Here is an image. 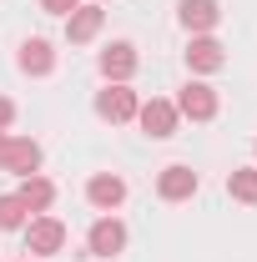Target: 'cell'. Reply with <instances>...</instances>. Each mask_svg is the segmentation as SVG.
I'll return each instance as SVG.
<instances>
[{
	"label": "cell",
	"mask_w": 257,
	"mask_h": 262,
	"mask_svg": "<svg viewBox=\"0 0 257 262\" xmlns=\"http://www.w3.org/2000/svg\"><path fill=\"white\" fill-rule=\"evenodd\" d=\"M136 106H141V96H136L131 86H121V81H106V86L96 91V116H101V121H111V126L136 121Z\"/></svg>",
	"instance_id": "6da1fadb"
},
{
	"label": "cell",
	"mask_w": 257,
	"mask_h": 262,
	"mask_svg": "<svg viewBox=\"0 0 257 262\" xmlns=\"http://www.w3.org/2000/svg\"><path fill=\"white\" fill-rule=\"evenodd\" d=\"M20 237H26V252L31 257H51V252L66 247V222L61 217H31L20 227Z\"/></svg>",
	"instance_id": "7a4b0ae2"
},
{
	"label": "cell",
	"mask_w": 257,
	"mask_h": 262,
	"mask_svg": "<svg viewBox=\"0 0 257 262\" xmlns=\"http://www.w3.org/2000/svg\"><path fill=\"white\" fill-rule=\"evenodd\" d=\"M172 106H177V116H192V121H212L222 101H217V91H212L207 81H187V86L177 91V101H172Z\"/></svg>",
	"instance_id": "3957f363"
},
{
	"label": "cell",
	"mask_w": 257,
	"mask_h": 262,
	"mask_svg": "<svg viewBox=\"0 0 257 262\" xmlns=\"http://www.w3.org/2000/svg\"><path fill=\"white\" fill-rule=\"evenodd\" d=\"M136 121H141V131H146V136H157V141H166V136H177V126H182L177 106H172V101H161V96L141 101V106H136Z\"/></svg>",
	"instance_id": "277c9868"
},
{
	"label": "cell",
	"mask_w": 257,
	"mask_h": 262,
	"mask_svg": "<svg viewBox=\"0 0 257 262\" xmlns=\"http://www.w3.org/2000/svg\"><path fill=\"white\" fill-rule=\"evenodd\" d=\"M197 187H202V177H197L187 162L161 166V177H157V196H161V202H192Z\"/></svg>",
	"instance_id": "5b68a950"
},
{
	"label": "cell",
	"mask_w": 257,
	"mask_h": 262,
	"mask_svg": "<svg viewBox=\"0 0 257 262\" xmlns=\"http://www.w3.org/2000/svg\"><path fill=\"white\" fill-rule=\"evenodd\" d=\"M86 247L96 252V257H116V252H126V222L121 217H96L91 222V232H86Z\"/></svg>",
	"instance_id": "8992f818"
},
{
	"label": "cell",
	"mask_w": 257,
	"mask_h": 262,
	"mask_svg": "<svg viewBox=\"0 0 257 262\" xmlns=\"http://www.w3.org/2000/svg\"><path fill=\"white\" fill-rule=\"evenodd\" d=\"M136 66H141V56H136L131 40H111V46L101 51V76H106V81H121V86H126L131 76H136Z\"/></svg>",
	"instance_id": "52a82bcc"
},
{
	"label": "cell",
	"mask_w": 257,
	"mask_h": 262,
	"mask_svg": "<svg viewBox=\"0 0 257 262\" xmlns=\"http://www.w3.org/2000/svg\"><path fill=\"white\" fill-rule=\"evenodd\" d=\"M177 20L192 35H212L217 20H222V5H217V0H177Z\"/></svg>",
	"instance_id": "ba28073f"
},
{
	"label": "cell",
	"mask_w": 257,
	"mask_h": 262,
	"mask_svg": "<svg viewBox=\"0 0 257 262\" xmlns=\"http://www.w3.org/2000/svg\"><path fill=\"white\" fill-rule=\"evenodd\" d=\"M101 26H106V10H101L96 0H91V5H76V10L66 15V40H71V46H86V40L101 35Z\"/></svg>",
	"instance_id": "9c48e42d"
},
{
	"label": "cell",
	"mask_w": 257,
	"mask_h": 262,
	"mask_svg": "<svg viewBox=\"0 0 257 262\" xmlns=\"http://www.w3.org/2000/svg\"><path fill=\"white\" fill-rule=\"evenodd\" d=\"M86 202H91L96 212H116V207L126 202V182H121L116 171H96V177L86 182Z\"/></svg>",
	"instance_id": "30bf717a"
},
{
	"label": "cell",
	"mask_w": 257,
	"mask_h": 262,
	"mask_svg": "<svg viewBox=\"0 0 257 262\" xmlns=\"http://www.w3.org/2000/svg\"><path fill=\"white\" fill-rule=\"evenodd\" d=\"M40 162H46L40 141H26V136H10V141H5V171H15V177H35Z\"/></svg>",
	"instance_id": "8fae6325"
},
{
	"label": "cell",
	"mask_w": 257,
	"mask_h": 262,
	"mask_svg": "<svg viewBox=\"0 0 257 262\" xmlns=\"http://www.w3.org/2000/svg\"><path fill=\"white\" fill-rule=\"evenodd\" d=\"M187 66H192L197 76H212V71H222L227 66V51L217 35H192V46H187Z\"/></svg>",
	"instance_id": "7c38bea8"
},
{
	"label": "cell",
	"mask_w": 257,
	"mask_h": 262,
	"mask_svg": "<svg viewBox=\"0 0 257 262\" xmlns=\"http://www.w3.org/2000/svg\"><path fill=\"white\" fill-rule=\"evenodd\" d=\"M15 61H20L26 76H51V71H56V51H51L46 35H31V40H20V56H15Z\"/></svg>",
	"instance_id": "4fadbf2b"
},
{
	"label": "cell",
	"mask_w": 257,
	"mask_h": 262,
	"mask_svg": "<svg viewBox=\"0 0 257 262\" xmlns=\"http://www.w3.org/2000/svg\"><path fill=\"white\" fill-rule=\"evenodd\" d=\"M15 196L26 202V212H46V207L56 202V187H51V182L35 171V177H20V192H15Z\"/></svg>",
	"instance_id": "5bb4252c"
},
{
	"label": "cell",
	"mask_w": 257,
	"mask_h": 262,
	"mask_svg": "<svg viewBox=\"0 0 257 262\" xmlns=\"http://www.w3.org/2000/svg\"><path fill=\"white\" fill-rule=\"evenodd\" d=\"M227 196L257 207V166H237V171H227Z\"/></svg>",
	"instance_id": "9a60e30c"
},
{
	"label": "cell",
	"mask_w": 257,
	"mask_h": 262,
	"mask_svg": "<svg viewBox=\"0 0 257 262\" xmlns=\"http://www.w3.org/2000/svg\"><path fill=\"white\" fill-rule=\"evenodd\" d=\"M26 222H31L26 202H20V196H0V232H20Z\"/></svg>",
	"instance_id": "2e32d148"
},
{
	"label": "cell",
	"mask_w": 257,
	"mask_h": 262,
	"mask_svg": "<svg viewBox=\"0 0 257 262\" xmlns=\"http://www.w3.org/2000/svg\"><path fill=\"white\" fill-rule=\"evenodd\" d=\"M76 5H81V0H40V10H46V15H71Z\"/></svg>",
	"instance_id": "e0dca14e"
},
{
	"label": "cell",
	"mask_w": 257,
	"mask_h": 262,
	"mask_svg": "<svg viewBox=\"0 0 257 262\" xmlns=\"http://www.w3.org/2000/svg\"><path fill=\"white\" fill-rule=\"evenodd\" d=\"M10 121H15V101L0 96V131H10Z\"/></svg>",
	"instance_id": "ac0fdd59"
},
{
	"label": "cell",
	"mask_w": 257,
	"mask_h": 262,
	"mask_svg": "<svg viewBox=\"0 0 257 262\" xmlns=\"http://www.w3.org/2000/svg\"><path fill=\"white\" fill-rule=\"evenodd\" d=\"M5 141H10V131H0V171H5Z\"/></svg>",
	"instance_id": "d6986e66"
},
{
	"label": "cell",
	"mask_w": 257,
	"mask_h": 262,
	"mask_svg": "<svg viewBox=\"0 0 257 262\" xmlns=\"http://www.w3.org/2000/svg\"><path fill=\"white\" fill-rule=\"evenodd\" d=\"M26 262H40V257H26Z\"/></svg>",
	"instance_id": "ffe728a7"
},
{
	"label": "cell",
	"mask_w": 257,
	"mask_h": 262,
	"mask_svg": "<svg viewBox=\"0 0 257 262\" xmlns=\"http://www.w3.org/2000/svg\"><path fill=\"white\" fill-rule=\"evenodd\" d=\"M96 5H101V0H96Z\"/></svg>",
	"instance_id": "44dd1931"
}]
</instances>
